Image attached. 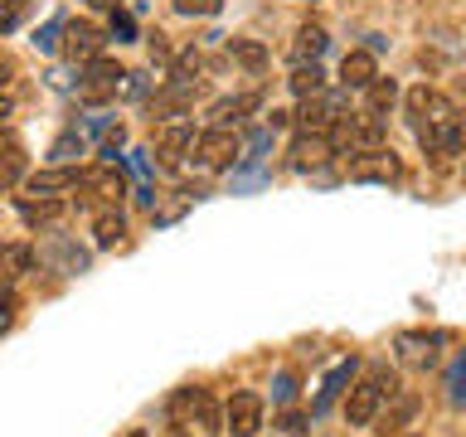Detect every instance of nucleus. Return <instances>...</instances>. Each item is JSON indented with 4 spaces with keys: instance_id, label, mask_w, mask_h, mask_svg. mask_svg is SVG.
<instances>
[{
    "instance_id": "6",
    "label": "nucleus",
    "mask_w": 466,
    "mask_h": 437,
    "mask_svg": "<svg viewBox=\"0 0 466 437\" xmlns=\"http://www.w3.org/2000/svg\"><path fill=\"white\" fill-rule=\"evenodd\" d=\"M243 141L248 137H238V127H209V131H199V141H195V160L204 170H228L243 160Z\"/></svg>"
},
{
    "instance_id": "20",
    "label": "nucleus",
    "mask_w": 466,
    "mask_h": 437,
    "mask_svg": "<svg viewBox=\"0 0 466 437\" xmlns=\"http://www.w3.org/2000/svg\"><path fill=\"white\" fill-rule=\"evenodd\" d=\"M35 268V248L25 243H0V287H10L15 277H25Z\"/></svg>"
},
{
    "instance_id": "4",
    "label": "nucleus",
    "mask_w": 466,
    "mask_h": 437,
    "mask_svg": "<svg viewBox=\"0 0 466 437\" xmlns=\"http://www.w3.org/2000/svg\"><path fill=\"white\" fill-rule=\"evenodd\" d=\"M166 418H170V428H185V432H214L218 428V408L209 399V389H175L166 403Z\"/></svg>"
},
{
    "instance_id": "13",
    "label": "nucleus",
    "mask_w": 466,
    "mask_h": 437,
    "mask_svg": "<svg viewBox=\"0 0 466 437\" xmlns=\"http://www.w3.org/2000/svg\"><path fill=\"white\" fill-rule=\"evenodd\" d=\"M393 345H399V360L408 370H432L442 360V335H428V330H403Z\"/></svg>"
},
{
    "instance_id": "7",
    "label": "nucleus",
    "mask_w": 466,
    "mask_h": 437,
    "mask_svg": "<svg viewBox=\"0 0 466 437\" xmlns=\"http://www.w3.org/2000/svg\"><path fill=\"white\" fill-rule=\"evenodd\" d=\"M297 117H301L306 131H330L340 117H350V87H326V93L301 97Z\"/></svg>"
},
{
    "instance_id": "32",
    "label": "nucleus",
    "mask_w": 466,
    "mask_h": 437,
    "mask_svg": "<svg viewBox=\"0 0 466 437\" xmlns=\"http://www.w3.org/2000/svg\"><path fill=\"white\" fill-rule=\"evenodd\" d=\"M175 5V15H189V20H209V15H218V5H224V0H170Z\"/></svg>"
},
{
    "instance_id": "5",
    "label": "nucleus",
    "mask_w": 466,
    "mask_h": 437,
    "mask_svg": "<svg viewBox=\"0 0 466 437\" xmlns=\"http://www.w3.org/2000/svg\"><path fill=\"white\" fill-rule=\"evenodd\" d=\"M330 141H335V156H364V151H379L384 146V122L370 112H350L330 127Z\"/></svg>"
},
{
    "instance_id": "21",
    "label": "nucleus",
    "mask_w": 466,
    "mask_h": 437,
    "mask_svg": "<svg viewBox=\"0 0 466 437\" xmlns=\"http://www.w3.org/2000/svg\"><path fill=\"white\" fill-rule=\"evenodd\" d=\"M326 29L320 25H301L297 29V44H291V64H320V54H326Z\"/></svg>"
},
{
    "instance_id": "38",
    "label": "nucleus",
    "mask_w": 466,
    "mask_h": 437,
    "mask_svg": "<svg viewBox=\"0 0 466 437\" xmlns=\"http://www.w3.org/2000/svg\"><path fill=\"white\" fill-rule=\"evenodd\" d=\"M10 93V64H0V97Z\"/></svg>"
},
{
    "instance_id": "27",
    "label": "nucleus",
    "mask_w": 466,
    "mask_h": 437,
    "mask_svg": "<svg viewBox=\"0 0 466 437\" xmlns=\"http://www.w3.org/2000/svg\"><path fill=\"white\" fill-rule=\"evenodd\" d=\"M291 93H297V97H311V93H326V68H320V64H297V68H291Z\"/></svg>"
},
{
    "instance_id": "1",
    "label": "nucleus",
    "mask_w": 466,
    "mask_h": 437,
    "mask_svg": "<svg viewBox=\"0 0 466 437\" xmlns=\"http://www.w3.org/2000/svg\"><path fill=\"white\" fill-rule=\"evenodd\" d=\"M403 107H408V122H413L418 146L432 156V166H451V160L466 151V127H461L457 102H447L437 87L418 83L413 93L403 97Z\"/></svg>"
},
{
    "instance_id": "34",
    "label": "nucleus",
    "mask_w": 466,
    "mask_h": 437,
    "mask_svg": "<svg viewBox=\"0 0 466 437\" xmlns=\"http://www.w3.org/2000/svg\"><path fill=\"white\" fill-rule=\"evenodd\" d=\"M131 35H137V25H131V15H122V10H112V39H116V44H127Z\"/></svg>"
},
{
    "instance_id": "29",
    "label": "nucleus",
    "mask_w": 466,
    "mask_h": 437,
    "mask_svg": "<svg viewBox=\"0 0 466 437\" xmlns=\"http://www.w3.org/2000/svg\"><path fill=\"white\" fill-rule=\"evenodd\" d=\"M413 413H418V393H399V403L384 413V432L393 437L399 428H408V422H413Z\"/></svg>"
},
{
    "instance_id": "22",
    "label": "nucleus",
    "mask_w": 466,
    "mask_h": 437,
    "mask_svg": "<svg viewBox=\"0 0 466 437\" xmlns=\"http://www.w3.org/2000/svg\"><path fill=\"white\" fill-rule=\"evenodd\" d=\"M345 384H355V360H345V364H335V370L326 374V384H320L316 393V403H311V413H326V408L345 393Z\"/></svg>"
},
{
    "instance_id": "28",
    "label": "nucleus",
    "mask_w": 466,
    "mask_h": 437,
    "mask_svg": "<svg viewBox=\"0 0 466 437\" xmlns=\"http://www.w3.org/2000/svg\"><path fill=\"white\" fill-rule=\"evenodd\" d=\"M83 151H87V137H83L78 127H73V131H64V137L54 141V151H49V156H54V166H73V160H78Z\"/></svg>"
},
{
    "instance_id": "15",
    "label": "nucleus",
    "mask_w": 466,
    "mask_h": 437,
    "mask_svg": "<svg viewBox=\"0 0 466 437\" xmlns=\"http://www.w3.org/2000/svg\"><path fill=\"white\" fill-rule=\"evenodd\" d=\"M195 127L189 122H166L156 131V156H160V166H180L185 156H195Z\"/></svg>"
},
{
    "instance_id": "10",
    "label": "nucleus",
    "mask_w": 466,
    "mask_h": 437,
    "mask_svg": "<svg viewBox=\"0 0 466 437\" xmlns=\"http://www.w3.org/2000/svg\"><path fill=\"white\" fill-rule=\"evenodd\" d=\"M291 170L297 175H316V170H326L330 160H335V141H330V131H297V141H291Z\"/></svg>"
},
{
    "instance_id": "2",
    "label": "nucleus",
    "mask_w": 466,
    "mask_h": 437,
    "mask_svg": "<svg viewBox=\"0 0 466 437\" xmlns=\"http://www.w3.org/2000/svg\"><path fill=\"white\" fill-rule=\"evenodd\" d=\"M384 393H399V384H393V374L384 370V364H370V374L350 384V399H345V422H350V428L374 422V418H379V403H384Z\"/></svg>"
},
{
    "instance_id": "18",
    "label": "nucleus",
    "mask_w": 466,
    "mask_h": 437,
    "mask_svg": "<svg viewBox=\"0 0 466 437\" xmlns=\"http://www.w3.org/2000/svg\"><path fill=\"white\" fill-rule=\"evenodd\" d=\"M379 78V58L374 49H350L345 64H340V87H355V93H364Z\"/></svg>"
},
{
    "instance_id": "30",
    "label": "nucleus",
    "mask_w": 466,
    "mask_h": 437,
    "mask_svg": "<svg viewBox=\"0 0 466 437\" xmlns=\"http://www.w3.org/2000/svg\"><path fill=\"white\" fill-rule=\"evenodd\" d=\"M64 35H68V15H54V20H49V25H44L39 35H35V49L54 54V49H58V39H64Z\"/></svg>"
},
{
    "instance_id": "33",
    "label": "nucleus",
    "mask_w": 466,
    "mask_h": 437,
    "mask_svg": "<svg viewBox=\"0 0 466 437\" xmlns=\"http://www.w3.org/2000/svg\"><path fill=\"white\" fill-rule=\"evenodd\" d=\"M447 399L457 403V408L466 403V355H461L457 364H451V374H447Z\"/></svg>"
},
{
    "instance_id": "14",
    "label": "nucleus",
    "mask_w": 466,
    "mask_h": 437,
    "mask_svg": "<svg viewBox=\"0 0 466 437\" xmlns=\"http://www.w3.org/2000/svg\"><path fill=\"white\" fill-rule=\"evenodd\" d=\"M224 418H228V432L233 437H258V428H262V399H258L253 389H238L228 399Z\"/></svg>"
},
{
    "instance_id": "26",
    "label": "nucleus",
    "mask_w": 466,
    "mask_h": 437,
    "mask_svg": "<svg viewBox=\"0 0 466 437\" xmlns=\"http://www.w3.org/2000/svg\"><path fill=\"white\" fill-rule=\"evenodd\" d=\"M224 49H228L233 64H243L248 73H262V68H268V49H262L258 39H228Z\"/></svg>"
},
{
    "instance_id": "36",
    "label": "nucleus",
    "mask_w": 466,
    "mask_h": 437,
    "mask_svg": "<svg viewBox=\"0 0 466 437\" xmlns=\"http://www.w3.org/2000/svg\"><path fill=\"white\" fill-rule=\"evenodd\" d=\"M282 428H287V432H301V428H306V418H301V413H287V418H282Z\"/></svg>"
},
{
    "instance_id": "40",
    "label": "nucleus",
    "mask_w": 466,
    "mask_h": 437,
    "mask_svg": "<svg viewBox=\"0 0 466 437\" xmlns=\"http://www.w3.org/2000/svg\"><path fill=\"white\" fill-rule=\"evenodd\" d=\"M127 437H146V428H131V432H127Z\"/></svg>"
},
{
    "instance_id": "39",
    "label": "nucleus",
    "mask_w": 466,
    "mask_h": 437,
    "mask_svg": "<svg viewBox=\"0 0 466 437\" xmlns=\"http://www.w3.org/2000/svg\"><path fill=\"white\" fill-rule=\"evenodd\" d=\"M170 437H209V432H185V428H170Z\"/></svg>"
},
{
    "instance_id": "23",
    "label": "nucleus",
    "mask_w": 466,
    "mask_h": 437,
    "mask_svg": "<svg viewBox=\"0 0 466 437\" xmlns=\"http://www.w3.org/2000/svg\"><path fill=\"white\" fill-rule=\"evenodd\" d=\"M20 218H25L29 229H49V224L64 218V199H35V195H25L20 199Z\"/></svg>"
},
{
    "instance_id": "3",
    "label": "nucleus",
    "mask_w": 466,
    "mask_h": 437,
    "mask_svg": "<svg viewBox=\"0 0 466 437\" xmlns=\"http://www.w3.org/2000/svg\"><path fill=\"white\" fill-rule=\"evenodd\" d=\"M204 93V73H185V68H175L166 83L156 87V97H151V117H160V122H180V117L195 107V97Z\"/></svg>"
},
{
    "instance_id": "31",
    "label": "nucleus",
    "mask_w": 466,
    "mask_h": 437,
    "mask_svg": "<svg viewBox=\"0 0 466 437\" xmlns=\"http://www.w3.org/2000/svg\"><path fill=\"white\" fill-rule=\"evenodd\" d=\"M35 10V0H0V35H10V29H20V20Z\"/></svg>"
},
{
    "instance_id": "19",
    "label": "nucleus",
    "mask_w": 466,
    "mask_h": 437,
    "mask_svg": "<svg viewBox=\"0 0 466 437\" xmlns=\"http://www.w3.org/2000/svg\"><path fill=\"white\" fill-rule=\"evenodd\" d=\"M262 107V93H238V97H218L209 117H214V127H238L248 112H258Z\"/></svg>"
},
{
    "instance_id": "9",
    "label": "nucleus",
    "mask_w": 466,
    "mask_h": 437,
    "mask_svg": "<svg viewBox=\"0 0 466 437\" xmlns=\"http://www.w3.org/2000/svg\"><path fill=\"white\" fill-rule=\"evenodd\" d=\"M345 180H355V185H389V180H403V160L393 156L389 146H379V151L350 156Z\"/></svg>"
},
{
    "instance_id": "37",
    "label": "nucleus",
    "mask_w": 466,
    "mask_h": 437,
    "mask_svg": "<svg viewBox=\"0 0 466 437\" xmlns=\"http://www.w3.org/2000/svg\"><path fill=\"white\" fill-rule=\"evenodd\" d=\"M93 10H122V0H87Z\"/></svg>"
},
{
    "instance_id": "24",
    "label": "nucleus",
    "mask_w": 466,
    "mask_h": 437,
    "mask_svg": "<svg viewBox=\"0 0 466 437\" xmlns=\"http://www.w3.org/2000/svg\"><path fill=\"white\" fill-rule=\"evenodd\" d=\"M122 233H127V224H122V209H116V204L97 209V218H93V243L97 248H116V243H122Z\"/></svg>"
},
{
    "instance_id": "17",
    "label": "nucleus",
    "mask_w": 466,
    "mask_h": 437,
    "mask_svg": "<svg viewBox=\"0 0 466 437\" xmlns=\"http://www.w3.org/2000/svg\"><path fill=\"white\" fill-rule=\"evenodd\" d=\"M25 170H29V156H25L20 137H15V131H0V195H5L10 185H20Z\"/></svg>"
},
{
    "instance_id": "25",
    "label": "nucleus",
    "mask_w": 466,
    "mask_h": 437,
    "mask_svg": "<svg viewBox=\"0 0 466 437\" xmlns=\"http://www.w3.org/2000/svg\"><path fill=\"white\" fill-rule=\"evenodd\" d=\"M393 97H399V87H393V78H374L370 87H364V102H360V112H370L384 122V112L393 107Z\"/></svg>"
},
{
    "instance_id": "11",
    "label": "nucleus",
    "mask_w": 466,
    "mask_h": 437,
    "mask_svg": "<svg viewBox=\"0 0 466 437\" xmlns=\"http://www.w3.org/2000/svg\"><path fill=\"white\" fill-rule=\"evenodd\" d=\"M78 189H83L93 204H102V209H107V204H122L127 175H122V166H116V160H102V166H87V170H83Z\"/></svg>"
},
{
    "instance_id": "8",
    "label": "nucleus",
    "mask_w": 466,
    "mask_h": 437,
    "mask_svg": "<svg viewBox=\"0 0 466 437\" xmlns=\"http://www.w3.org/2000/svg\"><path fill=\"white\" fill-rule=\"evenodd\" d=\"M127 87V73L122 64H112V58H93V64H83V78H78V97L87 107H97V102L116 97Z\"/></svg>"
},
{
    "instance_id": "35",
    "label": "nucleus",
    "mask_w": 466,
    "mask_h": 437,
    "mask_svg": "<svg viewBox=\"0 0 466 437\" xmlns=\"http://www.w3.org/2000/svg\"><path fill=\"white\" fill-rule=\"evenodd\" d=\"M272 399H277V403H291V399H297V379H291V374H277Z\"/></svg>"
},
{
    "instance_id": "16",
    "label": "nucleus",
    "mask_w": 466,
    "mask_h": 437,
    "mask_svg": "<svg viewBox=\"0 0 466 437\" xmlns=\"http://www.w3.org/2000/svg\"><path fill=\"white\" fill-rule=\"evenodd\" d=\"M78 180H83V170H78V166H49V170L29 175L25 189H29L35 199H58L64 189H78Z\"/></svg>"
},
{
    "instance_id": "12",
    "label": "nucleus",
    "mask_w": 466,
    "mask_h": 437,
    "mask_svg": "<svg viewBox=\"0 0 466 437\" xmlns=\"http://www.w3.org/2000/svg\"><path fill=\"white\" fill-rule=\"evenodd\" d=\"M102 49H107V35H102L93 20H68L64 54L73 58V64H93V58H102Z\"/></svg>"
}]
</instances>
